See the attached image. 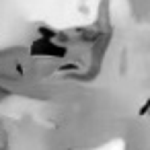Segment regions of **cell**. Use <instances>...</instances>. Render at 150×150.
I'll list each match as a JSON object with an SVG mask.
<instances>
[{"label":"cell","mask_w":150,"mask_h":150,"mask_svg":"<svg viewBox=\"0 0 150 150\" xmlns=\"http://www.w3.org/2000/svg\"><path fill=\"white\" fill-rule=\"evenodd\" d=\"M31 54L39 56V58H66L68 56V47H64L62 43H56L50 37H39L37 41H33Z\"/></svg>","instance_id":"cell-1"}]
</instances>
